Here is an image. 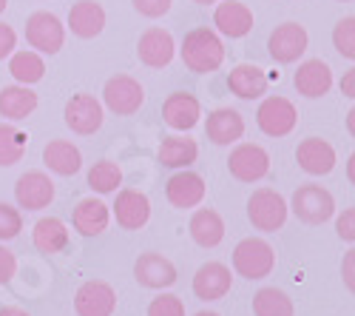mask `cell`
Listing matches in <instances>:
<instances>
[{
    "mask_svg": "<svg viewBox=\"0 0 355 316\" xmlns=\"http://www.w3.org/2000/svg\"><path fill=\"white\" fill-rule=\"evenodd\" d=\"M180 54H182L185 69H191L196 74H211L225 63V43L214 28L199 26V28H191L182 38Z\"/></svg>",
    "mask_w": 355,
    "mask_h": 316,
    "instance_id": "cell-1",
    "label": "cell"
},
{
    "mask_svg": "<svg viewBox=\"0 0 355 316\" xmlns=\"http://www.w3.org/2000/svg\"><path fill=\"white\" fill-rule=\"evenodd\" d=\"M276 268V251L268 240L248 237L233 248V271L245 279H264Z\"/></svg>",
    "mask_w": 355,
    "mask_h": 316,
    "instance_id": "cell-2",
    "label": "cell"
},
{
    "mask_svg": "<svg viewBox=\"0 0 355 316\" xmlns=\"http://www.w3.org/2000/svg\"><path fill=\"white\" fill-rule=\"evenodd\" d=\"M287 208L304 225H324L336 214V199L324 185L307 183V185H299L293 191V199H290Z\"/></svg>",
    "mask_w": 355,
    "mask_h": 316,
    "instance_id": "cell-3",
    "label": "cell"
},
{
    "mask_svg": "<svg viewBox=\"0 0 355 316\" xmlns=\"http://www.w3.org/2000/svg\"><path fill=\"white\" fill-rule=\"evenodd\" d=\"M287 199L273 191V188H259L250 194L248 199V219L256 231H264V234H273L287 222Z\"/></svg>",
    "mask_w": 355,
    "mask_h": 316,
    "instance_id": "cell-4",
    "label": "cell"
},
{
    "mask_svg": "<svg viewBox=\"0 0 355 316\" xmlns=\"http://www.w3.org/2000/svg\"><path fill=\"white\" fill-rule=\"evenodd\" d=\"M26 40L37 54H57L66 43V26L54 12H35L26 20Z\"/></svg>",
    "mask_w": 355,
    "mask_h": 316,
    "instance_id": "cell-5",
    "label": "cell"
},
{
    "mask_svg": "<svg viewBox=\"0 0 355 316\" xmlns=\"http://www.w3.org/2000/svg\"><path fill=\"white\" fill-rule=\"evenodd\" d=\"M227 168L239 183H259L270 171V154L256 142H239L227 157Z\"/></svg>",
    "mask_w": 355,
    "mask_h": 316,
    "instance_id": "cell-6",
    "label": "cell"
},
{
    "mask_svg": "<svg viewBox=\"0 0 355 316\" xmlns=\"http://www.w3.org/2000/svg\"><path fill=\"white\" fill-rule=\"evenodd\" d=\"M103 103L105 108H111L114 114H123V117H128V114H137L145 103V89L142 83L134 80L131 74H116L105 83L103 89Z\"/></svg>",
    "mask_w": 355,
    "mask_h": 316,
    "instance_id": "cell-7",
    "label": "cell"
},
{
    "mask_svg": "<svg viewBox=\"0 0 355 316\" xmlns=\"http://www.w3.org/2000/svg\"><path fill=\"white\" fill-rule=\"evenodd\" d=\"M307 43H310L307 28L295 20H287L273 28V35L268 40V51L276 63H295L307 51Z\"/></svg>",
    "mask_w": 355,
    "mask_h": 316,
    "instance_id": "cell-8",
    "label": "cell"
},
{
    "mask_svg": "<svg viewBox=\"0 0 355 316\" xmlns=\"http://www.w3.org/2000/svg\"><path fill=\"white\" fill-rule=\"evenodd\" d=\"M66 126L74 131V134H94L103 128V120H105V111H103V103L94 97V94H74L69 103H66Z\"/></svg>",
    "mask_w": 355,
    "mask_h": 316,
    "instance_id": "cell-9",
    "label": "cell"
},
{
    "mask_svg": "<svg viewBox=\"0 0 355 316\" xmlns=\"http://www.w3.org/2000/svg\"><path fill=\"white\" fill-rule=\"evenodd\" d=\"M295 123H299V111L287 97H268L256 111V126L268 137H287Z\"/></svg>",
    "mask_w": 355,
    "mask_h": 316,
    "instance_id": "cell-10",
    "label": "cell"
},
{
    "mask_svg": "<svg viewBox=\"0 0 355 316\" xmlns=\"http://www.w3.org/2000/svg\"><path fill=\"white\" fill-rule=\"evenodd\" d=\"M15 199L26 211H43L54 203V183L46 171H26L15 183Z\"/></svg>",
    "mask_w": 355,
    "mask_h": 316,
    "instance_id": "cell-11",
    "label": "cell"
},
{
    "mask_svg": "<svg viewBox=\"0 0 355 316\" xmlns=\"http://www.w3.org/2000/svg\"><path fill=\"white\" fill-rule=\"evenodd\" d=\"M74 310L77 316H114L116 291L103 279H88L74 294Z\"/></svg>",
    "mask_w": 355,
    "mask_h": 316,
    "instance_id": "cell-12",
    "label": "cell"
},
{
    "mask_svg": "<svg viewBox=\"0 0 355 316\" xmlns=\"http://www.w3.org/2000/svg\"><path fill=\"white\" fill-rule=\"evenodd\" d=\"M173 54H176V43H173V35L168 32V28L151 26L139 35L137 57H139V63H145L148 69H165L173 60Z\"/></svg>",
    "mask_w": 355,
    "mask_h": 316,
    "instance_id": "cell-13",
    "label": "cell"
},
{
    "mask_svg": "<svg viewBox=\"0 0 355 316\" xmlns=\"http://www.w3.org/2000/svg\"><path fill=\"white\" fill-rule=\"evenodd\" d=\"M114 194H116V203H114L116 225L125 228V231H139V228H145L148 219H151V199L137 188H123Z\"/></svg>",
    "mask_w": 355,
    "mask_h": 316,
    "instance_id": "cell-14",
    "label": "cell"
},
{
    "mask_svg": "<svg viewBox=\"0 0 355 316\" xmlns=\"http://www.w3.org/2000/svg\"><path fill=\"white\" fill-rule=\"evenodd\" d=\"M134 279L142 288H154V291H165L176 282V265L162 253H139V260L134 263Z\"/></svg>",
    "mask_w": 355,
    "mask_h": 316,
    "instance_id": "cell-15",
    "label": "cell"
},
{
    "mask_svg": "<svg viewBox=\"0 0 355 316\" xmlns=\"http://www.w3.org/2000/svg\"><path fill=\"white\" fill-rule=\"evenodd\" d=\"M295 163H299V168L307 171V174L324 177L336 168V149L321 137H307L299 142V149H295Z\"/></svg>",
    "mask_w": 355,
    "mask_h": 316,
    "instance_id": "cell-16",
    "label": "cell"
},
{
    "mask_svg": "<svg viewBox=\"0 0 355 316\" xmlns=\"http://www.w3.org/2000/svg\"><path fill=\"white\" fill-rule=\"evenodd\" d=\"M202 117V106L191 92H173L162 103V120L173 131H191Z\"/></svg>",
    "mask_w": 355,
    "mask_h": 316,
    "instance_id": "cell-17",
    "label": "cell"
},
{
    "mask_svg": "<svg viewBox=\"0 0 355 316\" xmlns=\"http://www.w3.org/2000/svg\"><path fill=\"white\" fill-rule=\"evenodd\" d=\"M233 274L225 263H205L193 276V294L205 302H216L230 294Z\"/></svg>",
    "mask_w": 355,
    "mask_h": 316,
    "instance_id": "cell-18",
    "label": "cell"
},
{
    "mask_svg": "<svg viewBox=\"0 0 355 316\" xmlns=\"http://www.w3.org/2000/svg\"><path fill=\"white\" fill-rule=\"evenodd\" d=\"M165 197L173 208H196L205 199V180L196 174V171L182 168L180 174H173L165 185Z\"/></svg>",
    "mask_w": 355,
    "mask_h": 316,
    "instance_id": "cell-19",
    "label": "cell"
},
{
    "mask_svg": "<svg viewBox=\"0 0 355 316\" xmlns=\"http://www.w3.org/2000/svg\"><path fill=\"white\" fill-rule=\"evenodd\" d=\"M293 85L302 97L318 100L333 89V69L324 60H304L299 66V72H295V77H293Z\"/></svg>",
    "mask_w": 355,
    "mask_h": 316,
    "instance_id": "cell-20",
    "label": "cell"
},
{
    "mask_svg": "<svg viewBox=\"0 0 355 316\" xmlns=\"http://www.w3.org/2000/svg\"><path fill=\"white\" fill-rule=\"evenodd\" d=\"M268 85H270L268 72L253 63H239L227 74V89L239 100H259L261 94H268Z\"/></svg>",
    "mask_w": 355,
    "mask_h": 316,
    "instance_id": "cell-21",
    "label": "cell"
},
{
    "mask_svg": "<svg viewBox=\"0 0 355 316\" xmlns=\"http://www.w3.org/2000/svg\"><path fill=\"white\" fill-rule=\"evenodd\" d=\"M214 26L230 40L245 38L253 32V12L239 0H222L214 12Z\"/></svg>",
    "mask_w": 355,
    "mask_h": 316,
    "instance_id": "cell-22",
    "label": "cell"
},
{
    "mask_svg": "<svg viewBox=\"0 0 355 316\" xmlns=\"http://www.w3.org/2000/svg\"><path fill=\"white\" fill-rule=\"evenodd\" d=\"M205 134H208L214 146H233V142H239L245 134V120L236 108H216L208 114Z\"/></svg>",
    "mask_w": 355,
    "mask_h": 316,
    "instance_id": "cell-23",
    "label": "cell"
},
{
    "mask_svg": "<svg viewBox=\"0 0 355 316\" xmlns=\"http://www.w3.org/2000/svg\"><path fill=\"white\" fill-rule=\"evenodd\" d=\"M69 28H71V35L83 40H94L105 28V9L97 0H80L69 12Z\"/></svg>",
    "mask_w": 355,
    "mask_h": 316,
    "instance_id": "cell-24",
    "label": "cell"
},
{
    "mask_svg": "<svg viewBox=\"0 0 355 316\" xmlns=\"http://www.w3.org/2000/svg\"><path fill=\"white\" fill-rule=\"evenodd\" d=\"M71 222H74V228H77L83 237H97V234H103L105 228H108L111 211H108V206L103 203V199L85 197V199H80V203H77Z\"/></svg>",
    "mask_w": 355,
    "mask_h": 316,
    "instance_id": "cell-25",
    "label": "cell"
},
{
    "mask_svg": "<svg viewBox=\"0 0 355 316\" xmlns=\"http://www.w3.org/2000/svg\"><path fill=\"white\" fill-rule=\"evenodd\" d=\"M37 108V94L28 85H6L0 89V117L6 123H20Z\"/></svg>",
    "mask_w": 355,
    "mask_h": 316,
    "instance_id": "cell-26",
    "label": "cell"
},
{
    "mask_svg": "<svg viewBox=\"0 0 355 316\" xmlns=\"http://www.w3.org/2000/svg\"><path fill=\"white\" fill-rule=\"evenodd\" d=\"M43 163H46L49 171H54V174L74 177L77 171L83 168V154L69 140H51L49 146L43 149Z\"/></svg>",
    "mask_w": 355,
    "mask_h": 316,
    "instance_id": "cell-27",
    "label": "cell"
},
{
    "mask_svg": "<svg viewBox=\"0 0 355 316\" xmlns=\"http://www.w3.org/2000/svg\"><path fill=\"white\" fill-rule=\"evenodd\" d=\"M188 228H191V237H193V242H196L199 248H216V245L225 240V231H227L222 214L214 211V208H199V211H193Z\"/></svg>",
    "mask_w": 355,
    "mask_h": 316,
    "instance_id": "cell-28",
    "label": "cell"
},
{
    "mask_svg": "<svg viewBox=\"0 0 355 316\" xmlns=\"http://www.w3.org/2000/svg\"><path fill=\"white\" fill-rule=\"evenodd\" d=\"M32 242L40 253H60L69 245V225L57 217H43L35 222Z\"/></svg>",
    "mask_w": 355,
    "mask_h": 316,
    "instance_id": "cell-29",
    "label": "cell"
},
{
    "mask_svg": "<svg viewBox=\"0 0 355 316\" xmlns=\"http://www.w3.org/2000/svg\"><path fill=\"white\" fill-rule=\"evenodd\" d=\"M159 163L165 168H188L196 163L199 157V146H196V140L191 137H180V134H173V137H165L159 142V151H157Z\"/></svg>",
    "mask_w": 355,
    "mask_h": 316,
    "instance_id": "cell-30",
    "label": "cell"
},
{
    "mask_svg": "<svg viewBox=\"0 0 355 316\" xmlns=\"http://www.w3.org/2000/svg\"><path fill=\"white\" fill-rule=\"evenodd\" d=\"M9 72L20 85H35L46 74V63L37 51H12Z\"/></svg>",
    "mask_w": 355,
    "mask_h": 316,
    "instance_id": "cell-31",
    "label": "cell"
},
{
    "mask_svg": "<svg viewBox=\"0 0 355 316\" xmlns=\"http://www.w3.org/2000/svg\"><path fill=\"white\" fill-rule=\"evenodd\" d=\"M26 142H28L26 131H20L15 123H0V165L3 168L17 165L26 154Z\"/></svg>",
    "mask_w": 355,
    "mask_h": 316,
    "instance_id": "cell-32",
    "label": "cell"
},
{
    "mask_svg": "<svg viewBox=\"0 0 355 316\" xmlns=\"http://www.w3.org/2000/svg\"><path fill=\"white\" fill-rule=\"evenodd\" d=\"M253 313L256 316H293V299L279 288H261L253 297Z\"/></svg>",
    "mask_w": 355,
    "mask_h": 316,
    "instance_id": "cell-33",
    "label": "cell"
},
{
    "mask_svg": "<svg viewBox=\"0 0 355 316\" xmlns=\"http://www.w3.org/2000/svg\"><path fill=\"white\" fill-rule=\"evenodd\" d=\"M120 185H123V171L111 160H100L88 171V188L97 194H114Z\"/></svg>",
    "mask_w": 355,
    "mask_h": 316,
    "instance_id": "cell-34",
    "label": "cell"
},
{
    "mask_svg": "<svg viewBox=\"0 0 355 316\" xmlns=\"http://www.w3.org/2000/svg\"><path fill=\"white\" fill-rule=\"evenodd\" d=\"M333 46L341 57L347 60H355V17H341L333 28Z\"/></svg>",
    "mask_w": 355,
    "mask_h": 316,
    "instance_id": "cell-35",
    "label": "cell"
},
{
    "mask_svg": "<svg viewBox=\"0 0 355 316\" xmlns=\"http://www.w3.org/2000/svg\"><path fill=\"white\" fill-rule=\"evenodd\" d=\"M23 231V217L15 206L9 203H0V242L15 240Z\"/></svg>",
    "mask_w": 355,
    "mask_h": 316,
    "instance_id": "cell-36",
    "label": "cell"
},
{
    "mask_svg": "<svg viewBox=\"0 0 355 316\" xmlns=\"http://www.w3.org/2000/svg\"><path fill=\"white\" fill-rule=\"evenodd\" d=\"M148 316H185V302L176 294H159L148 305Z\"/></svg>",
    "mask_w": 355,
    "mask_h": 316,
    "instance_id": "cell-37",
    "label": "cell"
},
{
    "mask_svg": "<svg viewBox=\"0 0 355 316\" xmlns=\"http://www.w3.org/2000/svg\"><path fill=\"white\" fill-rule=\"evenodd\" d=\"M131 3H134V9H137L142 17L157 20V17H162V15L171 12V3H173V0H131Z\"/></svg>",
    "mask_w": 355,
    "mask_h": 316,
    "instance_id": "cell-38",
    "label": "cell"
},
{
    "mask_svg": "<svg viewBox=\"0 0 355 316\" xmlns=\"http://www.w3.org/2000/svg\"><path fill=\"white\" fill-rule=\"evenodd\" d=\"M15 274H17V256L6 245H0V285H9Z\"/></svg>",
    "mask_w": 355,
    "mask_h": 316,
    "instance_id": "cell-39",
    "label": "cell"
},
{
    "mask_svg": "<svg viewBox=\"0 0 355 316\" xmlns=\"http://www.w3.org/2000/svg\"><path fill=\"white\" fill-rule=\"evenodd\" d=\"M336 231L344 242H349V245L355 242V208H344V214L336 222Z\"/></svg>",
    "mask_w": 355,
    "mask_h": 316,
    "instance_id": "cell-40",
    "label": "cell"
},
{
    "mask_svg": "<svg viewBox=\"0 0 355 316\" xmlns=\"http://www.w3.org/2000/svg\"><path fill=\"white\" fill-rule=\"evenodd\" d=\"M15 46H17L15 28L6 26V23H0V60H3V57H9V54L15 51Z\"/></svg>",
    "mask_w": 355,
    "mask_h": 316,
    "instance_id": "cell-41",
    "label": "cell"
},
{
    "mask_svg": "<svg viewBox=\"0 0 355 316\" xmlns=\"http://www.w3.org/2000/svg\"><path fill=\"white\" fill-rule=\"evenodd\" d=\"M341 276H344L347 291L352 294V291H355V251H347V256H344V265H341Z\"/></svg>",
    "mask_w": 355,
    "mask_h": 316,
    "instance_id": "cell-42",
    "label": "cell"
},
{
    "mask_svg": "<svg viewBox=\"0 0 355 316\" xmlns=\"http://www.w3.org/2000/svg\"><path fill=\"white\" fill-rule=\"evenodd\" d=\"M341 94L344 97H355V69H349L347 74H344V80H341Z\"/></svg>",
    "mask_w": 355,
    "mask_h": 316,
    "instance_id": "cell-43",
    "label": "cell"
},
{
    "mask_svg": "<svg viewBox=\"0 0 355 316\" xmlns=\"http://www.w3.org/2000/svg\"><path fill=\"white\" fill-rule=\"evenodd\" d=\"M0 316H32V313H26L17 305H6V308H0Z\"/></svg>",
    "mask_w": 355,
    "mask_h": 316,
    "instance_id": "cell-44",
    "label": "cell"
},
{
    "mask_svg": "<svg viewBox=\"0 0 355 316\" xmlns=\"http://www.w3.org/2000/svg\"><path fill=\"white\" fill-rule=\"evenodd\" d=\"M347 126H349V134H352V131H355V111L347 114Z\"/></svg>",
    "mask_w": 355,
    "mask_h": 316,
    "instance_id": "cell-45",
    "label": "cell"
},
{
    "mask_svg": "<svg viewBox=\"0 0 355 316\" xmlns=\"http://www.w3.org/2000/svg\"><path fill=\"white\" fill-rule=\"evenodd\" d=\"M347 171H349V180H355V157H349V163H347Z\"/></svg>",
    "mask_w": 355,
    "mask_h": 316,
    "instance_id": "cell-46",
    "label": "cell"
},
{
    "mask_svg": "<svg viewBox=\"0 0 355 316\" xmlns=\"http://www.w3.org/2000/svg\"><path fill=\"white\" fill-rule=\"evenodd\" d=\"M193 3H199V6H208V3H219V0H193Z\"/></svg>",
    "mask_w": 355,
    "mask_h": 316,
    "instance_id": "cell-47",
    "label": "cell"
},
{
    "mask_svg": "<svg viewBox=\"0 0 355 316\" xmlns=\"http://www.w3.org/2000/svg\"><path fill=\"white\" fill-rule=\"evenodd\" d=\"M193 316H219V313H214V310H199V313H193Z\"/></svg>",
    "mask_w": 355,
    "mask_h": 316,
    "instance_id": "cell-48",
    "label": "cell"
},
{
    "mask_svg": "<svg viewBox=\"0 0 355 316\" xmlns=\"http://www.w3.org/2000/svg\"><path fill=\"white\" fill-rule=\"evenodd\" d=\"M6 6H9V0H0V15L6 12Z\"/></svg>",
    "mask_w": 355,
    "mask_h": 316,
    "instance_id": "cell-49",
    "label": "cell"
},
{
    "mask_svg": "<svg viewBox=\"0 0 355 316\" xmlns=\"http://www.w3.org/2000/svg\"><path fill=\"white\" fill-rule=\"evenodd\" d=\"M341 3H349V0H341Z\"/></svg>",
    "mask_w": 355,
    "mask_h": 316,
    "instance_id": "cell-50",
    "label": "cell"
}]
</instances>
